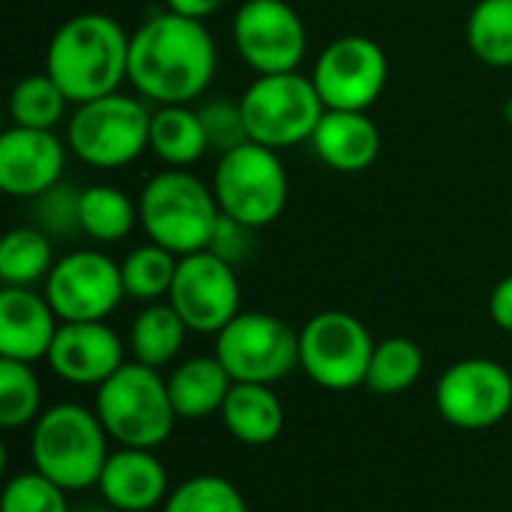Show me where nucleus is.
Listing matches in <instances>:
<instances>
[{"mask_svg": "<svg viewBox=\"0 0 512 512\" xmlns=\"http://www.w3.org/2000/svg\"><path fill=\"white\" fill-rule=\"evenodd\" d=\"M108 456V432L99 414L84 405H54L42 411V417L33 423V468L66 492L93 489Z\"/></svg>", "mask_w": 512, "mask_h": 512, "instance_id": "20e7f679", "label": "nucleus"}, {"mask_svg": "<svg viewBox=\"0 0 512 512\" xmlns=\"http://www.w3.org/2000/svg\"><path fill=\"white\" fill-rule=\"evenodd\" d=\"M504 120H507V123L512 126V96L507 99V102H504Z\"/></svg>", "mask_w": 512, "mask_h": 512, "instance_id": "ea45409f", "label": "nucleus"}, {"mask_svg": "<svg viewBox=\"0 0 512 512\" xmlns=\"http://www.w3.org/2000/svg\"><path fill=\"white\" fill-rule=\"evenodd\" d=\"M123 363V342L105 321L60 324L48 351L51 372L75 387H102Z\"/></svg>", "mask_w": 512, "mask_h": 512, "instance_id": "f3484780", "label": "nucleus"}, {"mask_svg": "<svg viewBox=\"0 0 512 512\" xmlns=\"http://www.w3.org/2000/svg\"><path fill=\"white\" fill-rule=\"evenodd\" d=\"M216 357L234 384H276L300 366V333L270 312H240L216 333Z\"/></svg>", "mask_w": 512, "mask_h": 512, "instance_id": "9d476101", "label": "nucleus"}, {"mask_svg": "<svg viewBox=\"0 0 512 512\" xmlns=\"http://www.w3.org/2000/svg\"><path fill=\"white\" fill-rule=\"evenodd\" d=\"M210 186L219 210L255 231L273 225L288 207V171L279 150L255 141L222 153Z\"/></svg>", "mask_w": 512, "mask_h": 512, "instance_id": "6e6552de", "label": "nucleus"}, {"mask_svg": "<svg viewBox=\"0 0 512 512\" xmlns=\"http://www.w3.org/2000/svg\"><path fill=\"white\" fill-rule=\"evenodd\" d=\"M66 93L48 72L24 75L9 93V117L12 126L24 129H54L66 117Z\"/></svg>", "mask_w": 512, "mask_h": 512, "instance_id": "c756f323", "label": "nucleus"}, {"mask_svg": "<svg viewBox=\"0 0 512 512\" xmlns=\"http://www.w3.org/2000/svg\"><path fill=\"white\" fill-rule=\"evenodd\" d=\"M234 381L219 357H192L168 375V393L180 420H204L222 411Z\"/></svg>", "mask_w": 512, "mask_h": 512, "instance_id": "4be33fe9", "label": "nucleus"}, {"mask_svg": "<svg viewBox=\"0 0 512 512\" xmlns=\"http://www.w3.org/2000/svg\"><path fill=\"white\" fill-rule=\"evenodd\" d=\"M138 222V201L111 183H93L81 189V234L111 246L132 234Z\"/></svg>", "mask_w": 512, "mask_h": 512, "instance_id": "393cba45", "label": "nucleus"}, {"mask_svg": "<svg viewBox=\"0 0 512 512\" xmlns=\"http://www.w3.org/2000/svg\"><path fill=\"white\" fill-rule=\"evenodd\" d=\"M66 144L54 129L9 126L0 135V189L9 198H36L63 180Z\"/></svg>", "mask_w": 512, "mask_h": 512, "instance_id": "dca6fc26", "label": "nucleus"}, {"mask_svg": "<svg viewBox=\"0 0 512 512\" xmlns=\"http://www.w3.org/2000/svg\"><path fill=\"white\" fill-rule=\"evenodd\" d=\"M54 264L51 237L36 225H18L0 243V279L9 288H30L48 279Z\"/></svg>", "mask_w": 512, "mask_h": 512, "instance_id": "a878e982", "label": "nucleus"}, {"mask_svg": "<svg viewBox=\"0 0 512 512\" xmlns=\"http://www.w3.org/2000/svg\"><path fill=\"white\" fill-rule=\"evenodd\" d=\"M252 231L255 228H249V225H243V222H237V219H231V216H219V225H216V231H213V240H210V252L213 255H219L222 261H228L231 267H237V264H243L246 258H249V252H252Z\"/></svg>", "mask_w": 512, "mask_h": 512, "instance_id": "c9c22d12", "label": "nucleus"}, {"mask_svg": "<svg viewBox=\"0 0 512 512\" xmlns=\"http://www.w3.org/2000/svg\"><path fill=\"white\" fill-rule=\"evenodd\" d=\"M387 78L384 48L360 33L327 42L312 69V84L330 111H369L384 96Z\"/></svg>", "mask_w": 512, "mask_h": 512, "instance_id": "9b49d317", "label": "nucleus"}, {"mask_svg": "<svg viewBox=\"0 0 512 512\" xmlns=\"http://www.w3.org/2000/svg\"><path fill=\"white\" fill-rule=\"evenodd\" d=\"M102 501L117 512H150L171 495L168 471L153 450L120 447L108 456L96 483Z\"/></svg>", "mask_w": 512, "mask_h": 512, "instance_id": "6ab92c4d", "label": "nucleus"}, {"mask_svg": "<svg viewBox=\"0 0 512 512\" xmlns=\"http://www.w3.org/2000/svg\"><path fill=\"white\" fill-rule=\"evenodd\" d=\"M96 414L111 441L135 450L162 447L180 420L168 393V378L135 360L123 363L96 387Z\"/></svg>", "mask_w": 512, "mask_h": 512, "instance_id": "39448f33", "label": "nucleus"}, {"mask_svg": "<svg viewBox=\"0 0 512 512\" xmlns=\"http://www.w3.org/2000/svg\"><path fill=\"white\" fill-rule=\"evenodd\" d=\"M150 117L153 111L138 96L120 90L99 96L75 105L66 123V147L90 168H126L150 150Z\"/></svg>", "mask_w": 512, "mask_h": 512, "instance_id": "423d86ee", "label": "nucleus"}, {"mask_svg": "<svg viewBox=\"0 0 512 512\" xmlns=\"http://www.w3.org/2000/svg\"><path fill=\"white\" fill-rule=\"evenodd\" d=\"M231 39L255 75L297 72L306 57V24L285 0H246L234 12Z\"/></svg>", "mask_w": 512, "mask_h": 512, "instance_id": "f8f14e48", "label": "nucleus"}, {"mask_svg": "<svg viewBox=\"0 0 512 512\" xmlns=\"http://www.w3.org/2000/svg\"><path fill=\"white\" fill-rule=\"evenodd\" d=\"M186 333L189 327L171 303L162 300L144 303V309L135 315L129 327V351L135 363H144L150 369H165L183 351Z\"/></svg>", "mask_w": 512, "mask_h": 512, "instance_id": "b1692460", "label": "nucleus"}, {"mask_svg": "<svg viewBox=\"0 0 512 512\" xmlns=\"http://www.w3.org/2000/svg\"><path fill=\"white\" fill-rule=\"evenodd\" d=\"M309 144L327 168L339 174H360L372 168L381 156V129L375 126L369 111L327 108Z\"/></svg>", "mask_w": 512, "mask_h": 512, "instance_id": "aec40b11", "label": "nucleus"}, {"mask_svg": "<svg viewBox=\"0 0 512 512\" xmlns=\"http://www.w3.org/2000/svg\"><path fill=\"white\" fill-rule=\"evenodd\" d=\"M198 114H201V123H204L207 144H210V150H216L219 156L228 153V150H237L240 144L249 141V129H246L240 102L213 99V102H204V105L198 108Z\"/></svg>", "mask_w": 512, "mask_h": 512, "instance_id": "f704fd0d", "label": "nucleus"}, {"mask_svg": "<svg viewBox=\"0 0 512 512\" xmlns=\"http://www.w3.org/2000/svg\"><path fill=\"white\" fill-rule=\"evenodd\" d=\"M69 492L60 489L57 483H51L45 474L24 471L15 474L6 489H3V504L0 512H69Z\"/></svg>", "mask_w": 512, "mask_h": 512, "instance_id": "473e14b6", "label": "nucleus"}, {"mask_svg": "<svg viewBox=\"0 0 512 512\" xmlns=\"http://www.w3.org/2000/svg\"><path fill=\"white\" fill-rule=\"evenodd\" d=\"M168 303L186 321L189 333L216 336L240 315L237 267H231L210 249L183 255Z\"/></svg>", "mask_w": 512, "mask_h": 512, "instance_id": "2eb2a0df", "label": "nucleus"}, {"mask_svg": "<svg viewBox=\"0 0 512 512\" xmlns=\"http://www.w3.org/2000/svg\"><path fill=\"white\" fill-rule=\"evenodd\" d=\"M372 351V333L351 312H318L300 330V369L309 381L333 393L366 387Z\"/></svg>", "mask_w": 512, "mask_h": 512, "instance_id": "1a4fd4ad", "label": "nucleus"}, {"mask_svg": "<svg viewBox=\"0 0 512 512\" xmlns=\"http://www.w3.org/2000/svg\"><path fill=\"white\" fill-rule=\"evenodd\" d=\"M180 258L159 243H144L135 246L123 261H120V276L129 300L138 303H159L162 297L171 294L174 276H177Z\"/></svg>", "mask_w": 512, "mask_h": 512, "instance_id": "c85d7f7f", "label": "nucleus"}, {"mask_svg": "<svg viewBox=\"0 0 512 512\" xmlns=\"http://www.w3.org/2000/svg\"><path fill=\"white\" fill-rule=\"evenodd\" d=\"M42 387L30 363L0 357V426L24 429L42 417Z\"/></svg>", "mask_w": 512, "mask_h": 512, "instance_id": "7c9ffc66", "label": "nucleus"}, {"mask_svg": "<svg viewBox=\"0 0 512 512\" xmlns=\"http://www.w3.org/2000/svg\"><path fill=\"white\" fill-rule=\"evenodd\" d=\"M423 351L408 336H390L384 342H375L366 387L378 396H399L411 390L423 375Z\"/></svg>", "mask_w": 512, "mask_h": 512, "instance_id": "cd10ccee", "label": "nucleus"}, {"mask_svg": "<svg viewBox=\"0 0 512 512\" xmlns=\"http://www.w3.org/2000/svg\"><path fill=\"white\" fill-rule=\"evenodd\" d=\"M219 204L213 186L186 168H165L153 174L138 195V222L150 243L177 258L204 252L219 225Z\"/></svg>", "mask_w": 512, "mask_h": 512, "instance_id": "7ed1b4c3", "label": "nucleus"}, {"mask_svg": "<svg viewBox=\"0 0 512 512\" xmlns=\"http://www.w3.org/2000/svg\"><path fill=\"white\" fill-rule=\"evenodd\" d=\"M60 318L45 294L33 288H3L0 291V357L18 363L48 360L57 339Z\"/></svg>", "mask_w": 512, "mask_h": 512, "instance_id": "a211bd4d", "label": "nucleus"}, {"mask_svg": "<svg viewBox=\"0 0 512 512\" xmlns=\"http://www.w3.org/2000/svg\"><path fill=\"white\" fill-rule=\"evenodd\" d=\"M69 512H117L114 507H108L105 501L102 504H78V507H72Z\"/></svg>", "mask_w": 512, "mask_h": 512, "instance_id": "58836bf2", "label": "nucleus"}, {"mask_svg": "<svg viewBox=\"0 0 512 512\" xmlns=\"http://www.w3.org/2000/svg\"><path fill=\"white\" fill-rule=\"evenodd\" d=\"M249 141L270 150H285L312 141L327 105L321 102L312 75L279 72L255 75V81L240 96Z\"/></svg>", "mask_w": 512, "mask_h": 512, "instance_id": "0eeeda50", "label": "nucleus"}, {"mask_svg": "<svg viewBox=\"0 0 512 512\" xmlns=\"http://www.w3.org/2000/svg\"><path fill=\"white\" fill-rule=\"evenodd\" d=\"M219 414L225 429L249 447L273 444L285 426V408L270 384H234Z\"/></svg>", "mask_w": 512, "mask_h": 512, "instance_id": "412c9836", "label": "nucleus"}, {"mask_svg": "<svg viewBox=\"0 0 512 512\" xmlns=\"http://www.w3.org/2000/svg\"><path fill=\"white\" fill-rule=\"evenodd\" d=\"M129 36L105 12L66 18L45 51V72L60 84L72 105L111 96L129 81Z\"/></svg>", "mask_w": 512, "mask_h": 512, "instance_id": "f03ea898", "label": "nucleus"}, {"mask_svg": "<svg viewBox=\"0 0 512 512\" xmlns=\"http://www.w3.org/2000/svg\"><path fill=\"white\" fill-rule=\"evenodd\" d=\"M45 297L63 324L105 321L126 300L120 264L96 249H75L51 267Z\"/></svg>", "mask_w": 512, "mask_h": 512, "instance_id": "ddd939ff", "label": "nucleus"}, {"mask_svg": "<svg viewBox=\"0 0 512 512\" xmlns=\"http://www.w3.org/2000/svg\"><path fill=\"white\" fill-rule=\"evenodd\" d=\"M219 51L204 21L162 9L129 36V84L156 105H192L213 84Z\"/></svg>", "mask_w": 512, "mask_h": 512, "instance_id": "f257e3e1", "label": "nucleus"}, {"mask_svg": "<svg viewBox=\"0 0 512 512\" xmlns=\"http://www.w3.org/2000/svg\"><path fill=\"white\" fill-rule=\"evenodd\" d=\"M489 315L498 330L512 333V273L495 285V291L489 297Z\"/></svg>", "mask_w": 512, "mask_h": 512, "instance_id": "e433bc0d", "label": "nucleus"}, {"mask_svg": "<svg viewBox=\"0 0 512 512\" xmlns=\"http://www.w3.org/2000/svg\"><path fill=\"white\" fill-rule=\"evenodd\" d=\"M438 414L465 432H483L504 423L512 411V375L489 357L453 363L435 387Z\"/></svg>", "mask_w": 512, "mask_h": 512, "instance_id": "4468645a", "label": "nucleus"}, {"mask_svg": "<svg viewBox=\"0 0 512 512\" xmlns=\"http://www.w3.org/2000/svg\"><path fill=\"white\" fill-rule=\"evenodd\" d=\"M162 512H249V507L243 492L231 480L198 474L171 489Z\"/></svg>", "mask_w": 512, "mask_h": 512, "instance_id": "2f4dec72", "label": "nucleus"}, {"mask_svg": "<svg viewBox=\"0 0 512 512\" xmlns=\"http://www.w3.org/2000/svg\"><path fill=\"white\" fill-rule=\"evenodd\" d=\"M150 150L168 168L195 165L210 150L198 108L156 105V111L150 117Z\"/></svg>", "mask_w": 512, "mask_h": 512, "instance_id": "5701e85b", "label": "nucleus"}, {"mask_svg": "<svg viewBox=\"0 0 512 512\" xmlns=\"http://www.w3.org/2000/svg\"><path fill=\"white\" fill-rule=\"evenodd\" d=\"M33 225L48 237L81 234V189L69 183H57L48 192L33 198Z\"/></svg>", "mask_w": 512, "mask_h": 512, "instance_id": "72a5a7b5", "label": "nucleus"}, {"mask_svg": "<svg viewBox=\"0 0 512 512\" xmlns=\"http://www.w3.org/2000/svg\"><path fill=\"white\" fill-rule=\"evenodd\" d=\"M222 6H225V0H165V9H171L183 18H195V21H207Z\"/></svg>", "mask_w": 512, "mask_h": 512, "instance_id": "4c0bfd02", "label": "nucleus"}, {"mask_svg": "<svg viewBox=\"0 0 512 512\" xmlns=\"http://www.w3.org/2000/svg\"><path fill=\"white\" fill-rule=\"evenodd\" d=\"M465 39L480 63L512 66V0H480L468 15Z\"/></svg>", "mask_w": 512, "mask_h": 512, "instance_id": "bb28decb", "label": "nucleus"}]
</instances>
